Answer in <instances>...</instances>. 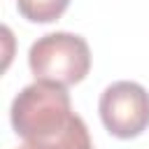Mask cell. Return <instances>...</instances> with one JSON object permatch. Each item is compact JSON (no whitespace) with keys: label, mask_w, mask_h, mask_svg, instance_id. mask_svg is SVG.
<instances>
[{"label":"cell","mask_w":149,"mask_h":149,"mask_svg":"<svg viewBox=\"0 0 149 149\" xmlns=\"http://www.w3.org/2000/svg\"><path fill=\"white\" fill-rule=\"evenodd\" d=\"M19 149H93V142H91L84 119L79 114H74L70 126L65 130H61L58 135H54L49 140H26Z\"/></svg>","instance_id":"277c9868"},{"label":"cell","mask_w":149,"mask_h":149,"mask_svg":"<svg viewBox=\"0 0 149 149\" xmlns=\"http://www.w3.org/2000/svg\"><path fill=\"white\" fill-rule=\"evenodd\" d=\"M12 128L23 140H49L74 119L68 86L37 79L19 91L9 109Z\"/></svg>","instance_id":"6da1fadb"},{"label":"cell","mask_w":149,"mask_h":149,"mask_svg":"<svg viewBox=\"0 0 149 149\" xmlns=\"http://www.w3.org/2000/svg\"><path fill=\"white\" fill-rule=\"evenodd\" d=\"M28 65L35 79L72 86L88 74L91 49L81 35L65 30L49 33L33 42L28 51Z\"/></svg>","instance_id":"7a4b0ae2"},{"label":"cell","mask_w":149,"mask_h":149,"mask_svg":"<svg viewBox=\"0 0 149 149\" xmlns=\"http://www.w3.org/2000/svg\"><path fill=\"white\" fill-rule=\"evenodd\" d=\"M70 0H16L19 14L30 23H51L63 16Z\"/></svg>","instance_id":"5b68a950"},{"label":"cell","mask_w":149,"mask_h":149,"mask_svg":"<svg viewBox=\"0 0 149 149\" xmlns=\"http://www.w3.org/2000/svg\"><path fill=\"white\" fill-rule=\"evenodd\" d=\"M98 112L114 137H137L149 126V93L137 81H114L102 91Z\"/></svg>","instance_id":"3957f363"}]
</instances>
